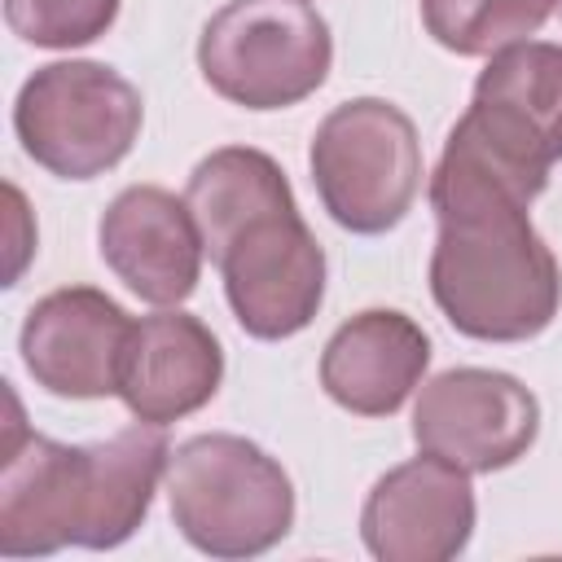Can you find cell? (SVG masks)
Listing matches in <instances>:
<instances>
[{
	"label": "cell",
	"mask_w": 562,
	"mask_h": 562,
	"mask_svg": "<svg viewBox=\"0 0 562 562\" xmlns=\"http://www.w3.org/2000/svg\"><path fill=\"white\" fill-rule=\"evenodd\" d=\"M531 202L509 171L448 132L430 176L439 220L430 294L443 321L474 342H527L558 316L562 268L531 224Z\"/></svg>",
	"instance_id": "cell-1"
},
{
	"label": "cell",
	"mask_w": 562,
	"mask_h": 562,
	"mask_svg": "<svg viewBox=\"0 0 562 562\" xmlns=\"http://www.w3.org/2000/svg\"><path fill=\"white\" fill-rule=\"evenodd\" d=\"M9 395L0 448V553L48 558L66 544L119 549L149 518L167 479L171 443L162 426L132 422L97 443H57L26 430L22 404Z\"/></svg>",
	"instance_id": "cell-2"
},
{
	"label": "cell",
	"mask_w": 562,
	"mask_h": 562,
	"mask_svg": "<svg viewBox=\"0 0 562 562\" xmlns=\"http://www.w3.org/2000/svg\"><path fill=\"white\" fill-rule=\"evenodd\" d=\"M184 202L233 321L259 342L303 334L325 303V250L299 215L281 162L255 145L211 149L189 171Z\"/></svg>",
	"instance_id": "cell-3"
},
{
	"label": "cell",
	"mask_w": 562,
	"mask_h": 562,
	"mask_svg": "<svg viewBox=\"0 0 562 562\" xmlns=\"http://www.w3.org/2000/svg\"><path fill=\"white\" fill-rule=\"evenodd\" d=\"M176 531L206 558H259L294 527V483L255 439L211 430L184 439L167 461Z\"/></svg>",
	"instance_id": "cell-4"
},
{
	"label": "cell",
	"mask_w": 562,
	"mask_h": 562,
	"mask_svg": "<svg viewBox=\"0 0 562 562\" xmlns=\"http://www.w3.org/2000/svg\"><path fill=\"white\" fill-rule=\"evenodd\" d=\"M307 167L325 215L356 237L395 228L413 211L426 176L417 127L386 97L334 105L312 132Z\"/></svg>",
	"instance_id": "cell-5"
},
{
	"label": "cell",
	"mask_w": 562,
	"mask_h": 562,
	"mask_svg": "<svg viewBox=\"0 0 562 562\" xmlns=\"http://www.w3.org/2000/svg\"><path fill=\"white\" fill-rule=\"evenodd\" d=\"M334 66L329 22L307 0H228L198 35V70L241 110H290Z\"/></svg>",
	"instance_id": "cell-6"
},
{
	"label": "cell",
	"mask_w": 562,
	"mask_h": 562,
	"mask_svg": "<svg viewBox=\"0 0 562 562\" xmlns=\"http://www.w3.org/2000/svg\"><path fill=\"white\" fill-rule=\"evenodd\" d=\"M145 123V101L132 79L105 61H48L13 101L22 154L57 180H97L114 171Z\"/></svg>",
	"instance_id": "cell-7"
},
{
	"label": "cell",
	"mask_w": 562,
	"mask_h": 562,
	"mask_svg": "<svg viewBox=\"0 0 562 562\" xmlns=\"http://www.w3.org/2000/svg\"><path fill=\"white\" fill-rule=\"evenodd\" d=\"M452 132L540 198L562 158V44L518 40L492 53Z\"/></svg>",
	"instance_id": "cell-8"
},
{
	"label": "cell",
	"mask_w": 562,
	"mask_h": 562,
	"mask_svg": "<svg viewBox=\"0 0 562 562\" xmlns=\"http://www.w3.org/2000/svg\"><path fill=\"white\" fill-rule=\"evenodd\" d=\"M540 435V400L501 369L461 364L435 373L413 404V443L465 474L509 470Z\"/></svg>",
	"instance_id": "cell-9"
},
{
	"label": "cell",
	"mask_w": 562,
	"mask_h": 562,
	"mask_svg": "<svg viewBox=\"0 0 562 562\" xmlns=\"http://www.w3.org/2000/svg\"><path fill=\"white\" fill-rule=\"evenodd\" d=\"M132 316L92 285H61L31 303L18 351L35 386L57 400L119 395V364L132 334Z\"/></svg>",
	"instance_id": "cell-10"
},
{
	"label": "cell",
	"mask_w": 562,
	"mask_h": 562,
	"mask_svg": "<svg viewBox=\"0 0 562 562\" xmlns=\"http://www.w3.org/2000/svg\"><path fill=\"white\" fill-rule=\"evenodd\" d=\"M474 536L470 474L443 457L386 470L360 509V540L378 562H448Z\"/></svg>",
	"instance_id": "cell-11"
},
{
	"label": "cell",
	"mask_w": 562,
	"mask_h": 562,
	"mask_svg": "<svg viewBox=\"0 0 562 562\" xmlns=\"http://www.w3.org/2000/svg\"><path fill=\"white\" fill-rule=\"evenodd\" d=\"M97 250L105 268L154 307H176L198 290L202 233L184 198L162 184H127L97 220Z\"/></svg>",
	"instance_id": "cell-12"
},
{
	"label": "cell",
	"mask_w": 562,
	"mask_h": 562,
	"mask_svg": "<svg viewBox=\"0 0 562 562\" xmlns=\"http://www.w3.org/2000/svg\"><path fill=\"white\" fill-rule=\"evenodd\" d=\"M224 382V347L206 321L167 307L140 316L119 364V400L132 417L167 426L215 400Z\"/></svg>",
	"instance_id": "cell-13"
},
{
	"label": "cell",
	"mask_w": 562,
	"mask_h": 562,
	"mask_svg": "<svg viewBox=\"0 0 562 562\" xmlns=\"http://www.w3.org/2000/svg\"><path fill=\"white\" fill-rule=\"evenodd\" d=\"M430 369V334L395 307H364L321 351L325 395L356 417H391Z\"/></svg>",
	"instance_id": "cell-14"
},
{
	"label": "cell",
	"mask_w": 562,
	"mask_h": 562,
	"mask_svg": "<svg viewBox=\"0 0 562 562\" xmlns=\"http://www.w3.org/2000/svg\"><path fill=\"white\" fill-rule=\"evenodd\" d=\"M558 0H422L426 35L457 57H492L531 40Z\"/></svg>",
	"instance_id": "cell-15"
},
{
	"label": "cell",
	"mask_w": 562,
	"mask_h": 562,
	"mask_svg": "<svg viewBox=\"0 0 562 562\" xmlns=\"http://www.w3.org/2000/svg\"><path fill=\"white\" fill-rule=\"evenodd\" d=\"M123 0H4V22L35 48H83L101 40Z\"/></svg>",
	"instance_id": "cell-16"
},
{
	"label": "cell",
	"mask_w": 562,
	"mask_h": 562,
	"mask_svg": "<svg viewBox=\"0 0 562 562\" xmlns=\"http://www.w3.org/2000/svg\"><path fill=\"white\" fill-rule=\"evenodd\" d=\"M558 9H562V0H558Z\"/></svg>",
	"instance_id": "cell-17"
}]
</instances>
